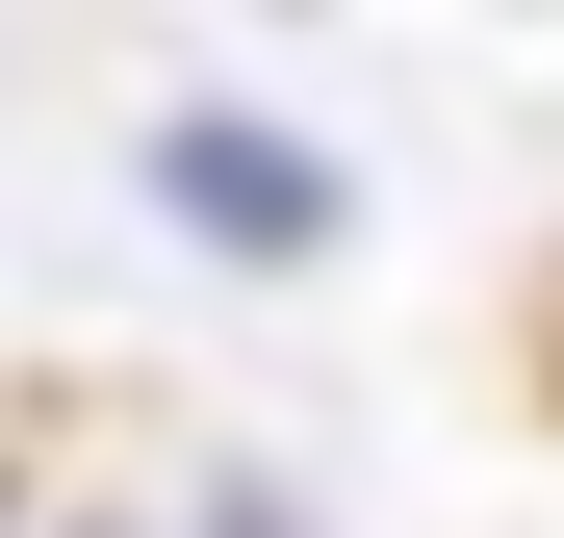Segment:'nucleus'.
I'll return each instance as SVG.
<instances>
[{
  "mask_svg": "<svg viewBox=\"0 0 564 538\" xmlns=\"http://www.w3.org/2000/svg\"><path fill=\"white\" fill-rule=\"evenodd\" d=\"M206 538H282V513H257V487H231V513H206Z\"/></svg>",
  "mask_w": 564,
  "mask_h": 538,
  "instance_id": "nucleus-2",
  "label": "nucleus"
},
{
  "mask_svg": "<svg viewBox=\"0 0 564 538\" xmlns=\"http://www.w3.org/2000/svg\"><path fill=\"white\" fill-rule=\"evenodd\" d=\"M154 206L206 231V256H334V154H282V129H154Z\"/></svg>",
  "mask_w": 564,
  "mask_h": 538,
  "instance_id": "nucleus-1",
  "label": "nucleus"
}]
</instances>
